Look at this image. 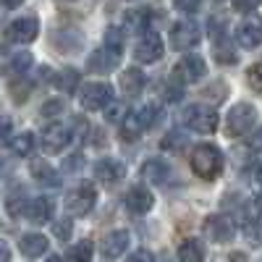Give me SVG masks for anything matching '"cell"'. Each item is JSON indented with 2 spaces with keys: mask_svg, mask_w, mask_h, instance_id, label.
I'll use <instances>...</instances> for the list:
<instances>
[{
  "mask_svg": "<svg viewBox=\"0 0 262 262\" xmlns=\"http://www.w3.org/2000/svg\"><path fill=\"white\" fill-rule=\"evenodd\" d=\"M247 149H252V152H262V126L252 128V134H249V139H247Z\"/></svg>",
  "mask_w": 262,
  "mask_h": 262,
  "instance_id": "obj_34",
  "label": "cell"
},
{
  "mask_svg": "<svg viewBox=\"0 0 262 262\" xmlns=\"http://www.w3.org/2000/svg\"><path fill=\"white\" fill-rule=\"evenodd\" d=\"M8 131H11V121L6 118V121H3V137H8Z\"/></svg>",
  "mask_w": 262,
  "mask_h": 262,
  "instance_id": "obj_42",
  "label": "cell"
},
{
  "mask_svg": "<svg viewBox=\"0 0 262 262\" xmlns=\"http://www.w3.org/2000/svg\"><path fill=\"white\" fill-rule=\"evenodd\" d=\"M254 123H257V111L252 105H247V102H238V105L231 107V113L226 118V134L233 137V139L244 137V134H249V131L254 128Z\"/></svg>",
  "mask_w": 262,
  "mask_h": 262,
  "instance_id": "obj_4",
  "label": "cell"
},
{
  "mask_svg": "<svg viewBox=\"0 0 262 262\" xmlns=\"http://www.w3.org/2000/svg\"><path fill=\"white\" fill-rule=\"evenodd\" d=\"M217 3H223V0H217Z\"/></svg>",
  "mask_w": 262,
  "mask_h": 262,
  "instance_id": "obj_44",
  "label": "cell"
},
{
  "mask_svg": "<svg viewBox=\"0 0 262 262\" xmlns=\"http://www.w3.org/2000/svg\"><path fill=\"white\" fill-rule=\"evenodd\" d=\"M200 27L194 21H176L170 29V45L176 50H191L200 45Z\"/></svg>",
  "mask_w": 262,
  "mask_h": 262,
  "instance_id": "obj_8",
  "label": "cell"
},
{
  "mask_svg": "<svg viewBox=\"0 0 262 262\" xmlns=\"http://www.w3.org/2000/svg\"><path fill=\"white\" fill-rule=\"evenodd\" d=\"M262 3V0H233V6H236V11H254L257 6Z\"/></svg>",
  "mask_w": 262,
  "mask_h": 262,
  "instance_id": "obj_38",
  "label": "cell"
},
{
  "mask_svg": "<svg viewBox=\"0 0 262 262\" xmlns=\"http://www.w3.org/2000/svg\"><path fill=\"white\" fill-rule=\"evenodd\" d=\"M69 144H71V128L53 123L42 131V149L50 152V155H58V152H63Z\"/></svg>",
  "mask_w": 262,
  "mask_h": 262,
  "instance_id": "obj_11",
  "label": "cell"
},
{
  "mask_svg": "<svg viewBox=\"0 0 262 262\" xmlns=\"http://www.w3.org/2000/svg\"><path fill=\"white\" fill-rule=\"evenodd\" d=\"M121 90L128 95V97H137L142 90H144V76L139 69H126L123 76H121Z\"/></svg>",
  "mask_w": 262,
  "mask_h": 262,
  "instance_id": "obj_21",
  "label": "cell"
},
{
  "mask_svg": "<svg viewBox=\"0 0 262 262\" xmlns=\"http://www.w3.org/2000/svg\"><path fill=\"white\" fill-rule=\"evenodd\" d=\"M155 121H158V105H142V107L131 111V113L123 118L121 137H123V139H137V137H142Z\"/></svg>",
  "mask_w": 262,
  "mask_h": 262,
  "instance_id": "obj_2",
  "label": "cell"
},
{
  "mask_svg": "<svg viewBox=\"0 0 262 262\" xmlns=\"http://www.w3.org/2000/svg\"><path fill=\"white\" fill-rule=\"evenodd\" d=\"M128 116V111H126V105L123 102H111L105 107V118L107 121H121V118H126Z\"/></svg>",
  "mask_w": 262,
  "mask_h": 262,
  "instance_id": "obj_31",
  "label": "cell"
},
{
  "mask_svg": "<svg viewBox=\"0 0 262 262\" xmlns=\"http://www.w3.org/2000/svg\"><path fill=\"white\" fill-rule=\"evenodd\" d=\"M128 242H131V238H128L126 231H113V233H107L105 242H102V257H107V259L121 257V254L126 252Z\"/></svg>",
  "mask_w": 262,
  "mask_h": 262,
  "instance_id": "obj_18",
  "label": "cell"
},
{
  "mask_svg": "<svg viewBox=\"0 0 262 262\" xmlns=\"http://www.w3.org/2000/svg\"><path fill=\"white\" fill-rule=\"evenodd\" d=\"M21 3H24V0H3L6 8H16V6H21Z\"/></svg>",
  "mask_w": 262,
  "mask_h": 262,
  "instance_id": "obj_41",
  "label": "cell"
},
{
  "mask_svg": "<svg viewBox=\"0 0 262 262\" xmlns=\"http://www.w3.org/2000/svg\"><path fill=\"white\" fill-rule=\"evenodd\" d=\"M173 3H176V8L184 11V13H196L202 6V0H173Z\"/></svg>",
  "mask_w": 262,
  "mask_h": 262,
  "instance_id": "obj_36",
  "label": "cell"
},
{
  "mask_svg": "<svg viewBox=\"0 0 262 262\" xmlns=\"http://www.w3.org/2000/svg\"><path fill=\"white\" fill-rule=\"evenodd\" d=\"M126 21H128V29H144V27L149 24V13H144V11H131V13L126 16Z\"/></svg>",
  "mask_w": 262,
  "mask_h": 262,
  "instance_id": "obj_30",
  "label": "cell"
},
{
  "mask_svg": "<svg viewBox=\"0 0 262 262\" xmlns=\"http://www.w3.org/2000/svg\"><path fill=\"white\" fill-rule=\"evenodd\" d=\"M76 86H79V74H76L74 69H66V71L58 76V90H63L66 95H71Z\"/></svg>",
  "mask_w": 262,
  "mask_h": 262,
  "instance_id": "obj_26",
  "label": "cell"
},
{
  "mask_svg": "<svg viewBox=\"0 0 262 262\" xmlns=\"http://www.w3.org/2000/svg\"><path fill=\"white\" fill-rule=\"evenodd\" d=\"M163 53H165V45H163V39L155 32H147L137 42V48H134V58L139 63H155V60L163 58Z\"/></svg>",
  "mask_w": 262,
  "mask_h": 262,
  "instance_id": "obj_10",
  "label": "cell"
},
{
  "mask_svg": "<svg viewBox=\"0 0 262 262\" xmlns=\"http://www.w3.org/2000/svg\"><path fill=\"white\" fill-rule=\"evenodd\" d=\"M205 259V247L196 238H189L179 247V262H202Z\"/></svg>",
  "mask_w": 262,
  "mask_h": 262,
  "instance_id": "obj_22",
  "label": "cell"
},
{
  "mask_svg": "<svg viewBox=\"0 0 262 262\" xmlns=\"http://www.w3.org/2000/svg\"><path fill=\"white\" fill-rule=\"evenodd\" d=\"M236 39H238V45L242 48H259L262 45V21L259 18H247L238 24L236 29Z\"/></svg>",
  "mask_w": 262,
  "mask_h": 262,
  "instance_id": "obj_14",
  "label": "cell"
},
{
  "mask_svg": "<svg viewBox=\"0 0 262 262\" xmlns=\"http://www.w3.org/2000/svg\"><path fill=\"white\" fill-rule=\"evenodd\" d=\"M181 118L191 131H196V134H212L217 128V123H221L217 111L215 107H207V105H189Z\"/></svg>",
  "mask_w": 262,
  "mask_h": 262,
  "instance_id": "obj_3",
  "label": "cell"
},
{
  "mask_svg": "<svg viewBox=\"0 0 262 262\" xmlns=\"http://www.w3.org/2000/svg\"><path fill=\"white\" fill-rule=\"evenodd\" d=\"M66 262H92V244L90 242H79L76 247L69 249Z\"/></svg>",
  "mask_w": 262,
  "mask_h": 262,
  "instance_id": "obj_24",
  "label": "cell"
},
{
  "mask_svg": "<svg viewBox=\"0 0 262 262\" xmlns=\"http://www.w3.org/2000/svg\"><path fill=\"white\" fill-rule=\"evenodd\" d=\"M152 191L149 189H144V186H134V189H128V194H126V207L131 210V212H137V215H144L149 207H152Z\"/></svg>",
  "mask_w": 262,
  "mask_h": 262,
  "instance_id": "obj_17",
  "label": "cell"
},
{
  "mask_svg": "<svg viewBox=\"0 0 262 262\" xmlns=\"http://www.w3.org/2000/svg\"><path fill=\"white\" fill-rule=\"evenodd\" d=\"M191 170L205 181L217 179L223 170V152L215 144H196L191 149Z\"/></svg>",
  "mask_w": 262,
  "mask_h": 262,
  "instance_id": "obj_1",
  "label": "cell"
},
{
  "mask_svg": "<svg viewBox=\"0 0 262 262\" xmlns=\"http://www.w3.org/2000/svg\"><path fill=\"white\" fill-rule=\"evenodd\" d=\"M205 71H207V66H205V60L200 55H184L179 60V66H176V76L181 81H186V84L200 81L205 76Z\"/></svg>",
  "mask_w": 262,
  "mask_h": 262,
  "instance_id": "obj_13",
  "label": "cell"
},
{
  "mask_svg": "<svg viewBox=\"0 0 262 262\" xmlns=\"http://www.w3.org/2000/svg\"><path fill=\"white\" fill-rule=\"evenodd\" d=\"M0 262H11V252H8V244L6 242L0 244Z\"/></svg>",
  "mask_w": 262,
  "mask_h": 262,
  "instance_id": "obj_39",
  "label": "cell"
},
{
  "mask_svg": "<svg viewBox=\"0 0 262 262\" xmlns=\"http://www.w3.org/2000/svg\"><path fill=\"white\" fill-rule=\"evenodd\" d=\"M48 247H50V242L42 233H27V236H21V242H18V249L27 257H42L48 252Z\"/></svg>",
  "mask_w": 262,
  "mask_h": 262,
  "instance_id": "obj_20",
  "label": "cell"
},
{
  "mask_svg": "<svg viewBox=\"0 0 262 262\" xmlns=\"http://www.w3.org/2000/svg\"><path fill=\"white\" fill-rule=\"evenodd\" d=\"M53 233L60 238V242H69V238H71V221H69V217L58 221V223L53 226Z\"/></svg>",
  "mask_w": 262,
  "mask_h": 262,
  "instance_id": "obj_32",
  "label": "cell"
},
{
  "mask_svg": "<svg viewBox=\"0 0 262 262\" xmlns=\"http://www.w3.org/2000/svg\"><path fill=\"white\" fill-rule=\"evenodd\" d=\"M34 147V137L32 134H18L13 139H8V149L13 152V155H29Z\"/></svg>",
  "mask_w": 262,
  "mask_h": 262,
  "instance_id": "obj_23",
  "label": "cell"
},
{
  "mask_svg": "<svg viewBox=\"0 0 262 262\" xmlns=\"http://www.w3.org/2000/svg\"><path fill=\"white\" fill-rule=\"evenodd\" d=\"M29 66H32V55H29V53H16V55L8 60V71H13V74H24Z\"/></svg>",
  "mask_w": 262,
  "mask_h": 262,
  "instance_id": "obj_27",
  "label": "cell"
},
{
  "mask_svg": "<svg viewBox=\"0 0 262 262\" xmlns=\"http://www.w3.org/2000/svg\"><path fill=\"white\" fill-rule=\"evenodd\" d=\"M126 262H155V254L147 252V249H139V252H134V254H128Z\"/></svg>",
  "mask_w": 262,
  "mask_h": 262,
  "instance_id": "obj_37",
  "label": "cell"
},
{
  "mask_svg": "<svg viewBox=\"0 0 262 262\" xmlns=\"http://www.w3.org/2000/svg\"><path fill=\"white\" fill-rule=\"evenodd\" d=\"M163 97H165L168 102H176V100H181V97H184V86H179V81H176V79H170V81H165V90H163Z\"/></svg>",
  "mask_w": 262,
  "mask_h": 262,
  "instance_id": "obj_29",
  "label": "cell"
},
{
  "mask_svg": "<svg viewBox=\"0 0 262 262\" xmlns=\"http://www.w3.org/2000/svg\"><path fill=\"white\" fill-rule=\"evenodd\" d=\"M79 102L84 111H105L107 105L113 102V86H107V84H84L81 86V92H79Z\"/></svg>",
  "mask_w": 262,
  "mask_h": 262,
  "instance_id": "obj_5",
  "label": "cell"
},
{
  "mask_svg": "<svg viewBox=\"0 0 262 262\" xmlns=\"http://www.w3.org/2000/svg\"><path fill=\"white\" fill-rule=\"evenodd\" d=\"M24 217H27L29 223H34V226L48 223L50 217H53V202L48 200V196H34V200H29V202H27Z\"/></svg>",
  "mask_w": 262,
  "mask_h": 262,
  "instance_id": "obj_15",
  "label": "cell"
},
{
  "mask_svg": "<svg viewBox=\"0 0 262 262\" xmlns=\"http://www.w3.org/2000/svg\"><path fill=\"white\" fill-rule=\"evenodd\" d=\"M254 179L259 181V186H262V163H257L254 165Z\"/></svg>",
  "mask_w": 262,
  "mask_h": 262,
  "instance_id": "obj_40",
  "label": "cell"
},
{
  "mask_svg": "<svg viewBox=\"0 0 262 262\" xmlns=\"http://www.w3.org/2000/svg\"><path fill=\"white\" fill-rule=\"evenodd\" d=\"M58 113H63V102L60 100H48L45 105H42V116H45V118L58 116Z\"/></svg>",
  "mask_w": 262,
  "mask_h": 262,
  "instance_id": "obj_35",
  "label": "cell"
},
{
  "mask_svg": "<svg viewBox=\"0 0 262 262\" xmlns=\"http://www.w3.org/2000/svg\"><path fill=\"white\" fill-rule=\"evenodd\" d=\"M202 228H205L207 238H210V242H215V244L231 242L233 233H236V226H233V221H231L228 215H210Z\"/></svg>",
  "mask_w": 262,
  "mask_h": 262,
  "instance_id": "obj_9",
  "label": "cell"
},
{
  "mask_svg": "<svg viewBox=\"0 0 262 262\" xmlns=\"http://www.w3.org/2000/svg\"><path fill=\"white\" fill-rule=\"evenodd\" d=\"M48 262H63V259H60V257H55V254H53V257H48Z\"/></svg>",
  "mask_w": 262,
  "mask_h": 262,
  "instance_id": "obj_43",
  "label": "cell"
},
{
  "mask_svg": "<svg viewBox=\"0 0 262 262\" xmlns=\"http://www.w3.org/2000/svg\"><path fill=\"white\" fill-rule=\"evenodd\" d=\"M32 176L42 184H58V176L53 173V168L48 163H42V160H34L32 163Z\"/></svg>",
  "mask_w": 262,
  "mask_h": 262,
  "instance_id": "obj_25",
  "label": "cell"
},
{
  "mask_svg": "<svg viewBox=\"0 0 262 262\" xmlns=\"http://www.w3.org/2000/svg\"><path fill=\"white\" fill-rule=\"evenodd\" d=\"M142 176H144L149 184H165L168 176H170V168H168L165 160L152 158V160H147V163L142 165Z\"/></svg>",
  "mask_w": 262,
  "mask_h": 262,
  "instance_id": "obj_19",
  "label": "cell"
},
{
  "mask_svg": "<svg viewBox=\"0 0 262 262\" xmlns=\"http://www.w3.org/2000/svg\"><path fill=\"white\" fill-rule=\"evenodd\" d=\"M116 66H118V48H113V45H105V48L95 50L90 55V60H86V69L92 74H111Z\"/></svg>",
  "mask_w": 262,
  "mask_h": 262,
  "instance_id": "obj_12",
  "label": "cell"
},
{
  "mask_svg": "<svg viewBox=\"0 0 262 262\" xmlns=\"http://www.w3.org/2000/svg\"><path fill=\"white\" fill-rule=\"evenodd\" d=\"M95 176L102 184H118L126 176V168H123V163H118L113 158H105V160L95 163Z\"/></svg>",
  "mask_w": 262,
  "mask_h": 262,
  "instance_id": "obj_16",
  "label": "cell"
},
{
  "mask_svg": "<svg viewBox=\"0 0 262 262\" xmlns=\"http://www.w3.org/2000/svg\"><path fill=\"white\" fill-rule=\"evenodd\" d=\"M247 81L254 92H262V60L252 63L249 66V71H247Z\"/></svg>",
  "mask_w": 262,
  "mask_h": 262,
  "instance_id": "obj_28",
  "label": "cell"
},
{
  "mask_svg": "<svg viewBox=\"0 0 262 262\" xmlns=\"http://www.w3.org/2000/svg\"><path fill=\"white\" fill-rule=\"evenodd\" d=\"M37 34H39V24H37L34 16L16 18L6 27V42H11V45H27V42H32Z\"/></svg>",
  "mask_w": 262,
  "mask_h": 262,
  "instance_id": "obj_7",
  "label": "cell"
},
{
  "mask_svg": "<svg viewBox=\"0 0 262 262\" xmlns=\"http://www.w3.org/2000/svg\"><path fill=\"white\" fill-rule=\"evenodd\" d=\"M97 202V191L92 184H79L74 191H69V196H66V210H69L71 215H86L92 212Z\"/></svg>",
  "mask_w": 262,
  "mask_h": 262,
  "instance_id": "obj_6",
  "label": "cell"
},
{
  "mask_svg": "<svg viewBox=\"0 0 262 262\" xmlns=\"http://www.w3.org/2000/svg\"><path fill=\"white\" fill-rule=\"evenodd\" d=\"M184 142H186V137L181 134V131H176V134H170V137H165V139H163V147L176 152V149H181V147H184Z\"/></svg>",
  "mask_w": 262,
  "mask_h": 262,
  "instance_id": "obj_33",
  "label": "cell"
}]
</instances>
